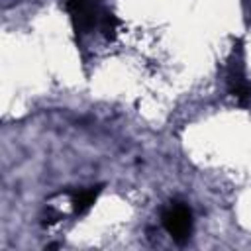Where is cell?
<instances>
[{"instance_id": "1", "label": "cell", "mask_w": 251, "mask_h": 251, "mask_svg": "<svg viewBox=\"0 0 251 251\" xmlns=\"http://www.w3.org/2000/svg\"><path fill=\"white\" fill-rule=\"evenodd\" d=\"M161 224L175 243L184 245L192 233V212L182 202H171L161 214Z\"/></svg>"}, {"instance_id": "2", "label": "cell", "mask_w": 251, "mask_h": 251, "mask_svg": "<svg viewBox=\"0 0 251 251\" xmlns=\"http://www.w3.org/2000/svg\"><path fill=\"white\" fill-rule=\"evenodd\" d=\"M227 90L231 96L237 98V102L243 108L251 106V82L245 78V69H243V53H241V43L237 41V47L233 49V57L227 65Z\"/></svg>"}, {"instance_id": "3", "label": "cell", "mask_w": 251, "mask_h": 251, "mask_svg": "<svg viewBox=\"0 0 251 251\" xmlns=\"http://www.w3.org/2000/svg\"><path fill=\"white\" fill-rule=\"evenodd\" d=\"M65 6L78 35H84L100 25L104 10L96 4V0H67Z\"/></svg>"}, {"instance_id": "4", "label": "cell", "mask_w": 251, "mask_h": 251, "mask_svg": "<svg viewBox=\"0 0 251 251\" xmlns=\"http://www.w3.org/2000/svg\"><path fill=\"white\" fill-rule=\"evenodd\" d=\"M100 190H102L100 186H90V188H86V190L76 192L75 198H73V210H75V214H84V212H88V210L92 208V204L96 202Z\"/></svg>"}]
</instances>
